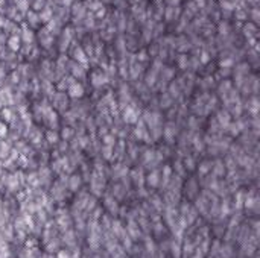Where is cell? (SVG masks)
Returning a JSON list of instances; mask_svg holds the SVG:
<instances>
[{
  "instance_id": "cell-1",
  "label": "cell",
  "mask_w": 260,
  "mask_h": 258,
  "mask_svg": "<svg viewBox=\"0 0 260 258\" xmlns=\"http://www.w3.org/2000/svg\"><path fill=\"white\" fill-rule=\"evenodd\" d=\"M69 96H70V97H75V99H76V97H82V96H84V87L73 81V82L69 85Z\"/></svg>"
},
{
  "instance_id": "cell-2",
  "label": "cell",
  "mask_w": 260,
  "mask_h": 258,
  "mask_svg": "<svg viewBox=\"0 0 260 258\" xmlns=\"http://www.w3.org/2000/svg\"><path fill=\"white\" fill-rule=\"evenodd\" d=\"M125 120L128 122V123H134V122H137V112L131 108V106H128L126 108V111H125Z\"/></svg>"
},
{
  "instance_id": "cell-3",
  "label": "cell",
  "mask_w": 260,
  "mask_h": 258,
  "mask_svg": "<svg viewBox=\"0 0 260 258\" xmlns=\"http://www.w3.org/2000/svg\"><path fill=\"white\" fill-rule=\"evenodd\" d=\"M73 56H75V59H76L78 62H82V64L87 62V55L84 53V50H82L81 47H78V49L73 52Z\"/></svg>"
},
{
  "instance_id": "cell-4",
  "label": "cell",
  "mask_w": 260,
  "mask_h": 258,
  "mask_svg": "<svg viewBox=\"0 0 260 258\" xmlns=\"http://www.w3.org/2000/svg\"><path fill=\"white\" fill-rule=\"evenodd\" d=\"M91 79H93V85L99 87L105 82V76H102V73H93L91 75Z\"/></svg>"
},
{
  "instance_id": "cell-5",
  "label": "cell",
  "mask_w": 260,
  "mask_h": 258,
  "mask_svg": "<svg viewBox=\"0 0 260 258\" xmlns=\"http://www.w3.org/2000/svg\"><path fill=\"white\" fill-rule=\"evenodd\" d=\"M8 46H9V49L11 50H18L20 49V38L18 37H11L9 38V41H8Z\"/></svg>"
},
{
  "instance_id": "cell-6",
  "label": "cell",
  "mask_w": 260,
  "mask_h": 258,
  "mask_svg": "<svg viewBox=\"0 0 260 258\" xmlns=\"http://www.w3.org/2000/svg\"><path fill=\"white\" fill-rule=\"evenodd\" d=\"M38 17H40L41 21H50V20H52V11H50L49 8H43V9H41V14H40Z\"/></svg>"
},
{
  "instance_id": "cell-7",
  "label": "cell",
  "mask_w": 260,
  "mask_h": 258,
  "mask_svg": "<svg viewBox=\"0 0 260 258\" xmlns=\"http://www.w3.org/2000/svg\"><path fill=\"white\" fill-rule=\"evenodd\" d=\"M148 182H149V185H152V187H155L157 184H158V173L157 172H152L149 176H148Z\"/></svg>"
},
{
  "instance_id": "cell-8",
  "label": "cell",
  "mask_w": 260,
  "mask_h": 258,
  "mask_svg": "<svg viewBox=\"0 0 260 258\" xmlns=\"http://www.w3.org/2000/svg\"><path fill=\"white\" fill-rule=\"evenodd\" d=\"M38 20H40V17H38L35 12H29V14H28V21H31L32 26H37V24H38Z\"/></svg>"
},
{
  "instance_id": "cell-9",
  "label": "cell",
  "mask_w": 260,
  "mask_h": 258,
  "mask_svg": "<svg viewBox=\"0 0 260 258\" xmlns=\"http://www.w3.org/2000/svg\"><path fill=\"white\" fill-rule=\"evenodd\" d=\"M32 38H34L32 32H31V31H28V29H24V31H23V40H24L26 43H31V41H32Z\"/></svg>"
},
{
  "instance_id": "cell-10",
  "label": "cell",
  "mask_w": 260,
  "mask_h": 258,
  "mask_svg": "<svg viewBox=\"0 0 260 258\" xmlns=\"http://www.w3.org/2000/svg\"><path fill=\"white\" fill-rule=\"evenodd\" d=\"M84 70H85V68H82V67L76 65V67L73 68V75H75V76H78V78H84V73H85Z\"/></svg>"
},
{
  "instance_id": "cell-11",
  "label": "cell",
  "mask_w": 260,
  "mask_h": 258,
  "mask_svg": "<svg viewBox=\"0 0 260 258\" xmlns=\"http://www.w3.org/2000/svg\"><path fill=\"white\" fill-rule=\"evenodd\" d=\"M231 255H233V252H231V248H230V246H225V248H222V257L230 258Z\"/></svg>"
},
{
  "instance_id": "cell-12",
  "label": "cell",
  "mask_w": 260,
  "mask_h": 258,
  "mask_svg": "<svg viewBox=\"0 0 260 258\" xmlns=\"http://www.w3.org/2000/svg\"><path fill=\"white\" fill-rule=\"evenodd\" d=\"M76 187H79V176H73V178H72L70 188H76Z\"/></svg>"
},
{
  "instance_id": "cell-13",
  "label": "cell",
  "mask_w": 260,
  "mask_h": 258,
  "mask_svg": "<svg viewBox=\"0 0 260 258\" xmlns=\"http://www.w3.org/2000/svg\"><path fill=\"white\" fill-rule=\"evenodd\" d=\"M220 34H228V24L227 23L220 24Z\"/></svg>"
},
{
  "instance_id": "cell-14",
  "label": "cell",
  "mask_w": 260,
  "mask_h": 258,
  "mask_svg": "<svg viewBox=\"0 0 260 258\" xmlns=\"http://www.w3.org/2000/svg\"><path fill=\"white\" fill-rule=\"evenodd\" d=\"M34 8H35V9H43V0H37L35 5H34Z\"/></svg>"
},
{
  "instance_id": "cell-15",
  "label": "cell",
  "mask_w": 260,
  "mask_h": 258,
  "mask_svg": "<svg viewBox=\"0 0 260 258\" xmlns=\"http://www.w3.org/2000/svg\"><path fill=\"white\" fill-rule=\"evenodd\" d=\"M6 134V125L0 123V135H5Z\"/></svg>"
},
{
  "instance_id": "cell-16",
  "label": "cell",
  "mask_w": 260,
  "mask_h": 258,
  "mask_svg": "<svg viewBox=\"0 0 260 258\" xmlns=\"http://www.w3.org/2000/svg\"><path fill=\"white\" fill-rule=\"evenodd\" d=\"M70 2H72V0H64V5H69Z\"/></svg>"
}]
</instances>
